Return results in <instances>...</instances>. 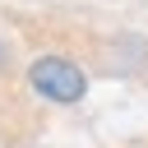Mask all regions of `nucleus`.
Masks as SVG:
<instances>
[{"label":"nucleus","instance_id":"obj_1","mask_svg":"<svg viewBox=\"0 0 148 148\" xmlns=\"http://www.w3.org/2000/svg\"><path fill=\"white\" fill-rule=\"evenodd\" d=\"M28 83H32L37 97H46V102H56V106H69V102H79V97L88 92L83 69H79L74 60H65V56H37V60L28 65Z\"/></svg>","mask_w":148,"mask_h":148}]
</instances>
